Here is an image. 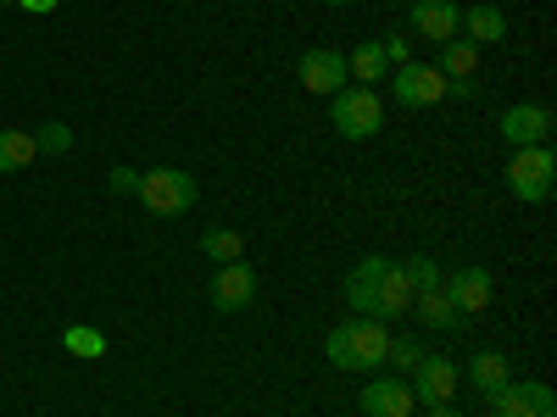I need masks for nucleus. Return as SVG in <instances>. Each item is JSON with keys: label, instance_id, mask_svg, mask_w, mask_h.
Returning <instances> with one entry per match:
<instances>
[{"label": "nucleus", "instance_id": "1", "mask_svg": "<svg viewBox=\"0 0 557 417\" xmlns=\"http://www.w3.org/2000/svg\"><path fill=\"white\" fill-rule=\"evenodd\" d=\"M346 306L357 317H374V323H396L412 312V285H407V267L391 256H362L346 273Z\"/></svg>", "mask_w": 557, "mask_h": 417}, {"label": "nucleus", "instance_id": "2", "mask_svg": "<svg viewBox=\"0 0 557 417\" xmlns=\"http://www.w3.org/2000/svg\"><path fill=\"white\" fill-rule=\"evenodd\" d=\"M385 351H391V323H374V317H346L341 329H330V340H323V356H330L341 374H380Z\"/></svg>", "mask_w": 557, "mask_h": 417}, {"label": "nucleus", "instance_id": "3", "mask_svg": "<svg viewBox=\"0 0 557 417\" xmlns=\"http://www.w3.org/2000/svg\"><path fill=\"white\" fill-rule=\"evenodd\" d=\"M196 195H201V184H196V173H184V167L139 173V206H146L151 217H184L196 206Z\"/></svg>", "mask_w": 557, "mask_h": 417}, {"label": "nucleus", "instance_id": "4", "mask_svg": "<svg viewBox=\"0 0 557 417\" xmlns=\"http://www.w3.org/2000/svg\"><path fill=\"white\" fill-rule=\"evenodd\" d=\"M330 123L341 139H374L385 128V101L380 89H362V84H346L330 96Z\"/></svg>", "mask_w": 557, "mask_h": 417}, {"label": "nucleus", "instance_id": "5", "mask_svg": "<svg viewBox=\"0 0 557 417\" xmlns=\"http://www.w3.org/2000/svg\"><path fill=\"white\" fill-rule=\"evenodd\" d=\"M552 184H557L552 146H519L513 156H507V190H513V201L541 206V201H552Z\"/></svg>", "mask_w": 557, "mask_h": 417}, {"label": "nucleus", "instance_id": "6", "mask_svg": "<svg viewBox=\"0 0 557 417\" xmlns=\"http://www.w3.org/2000/svg\"><path fill=\"white\" fill-rule=\"evenodd\" d=\"M385 84H391L396 106H407V112H424V106L446 101V73L435 62H401V67H391Z\"/></svg>", "mask_w": 557, "mask_h": 417}, {"label": "nucleus", "instance_id": "7", "mask_svg": "<svg viewBox=\"0 0 557 417\" xmlns=\"http://www.w3.org/2000/svg\"><path fill=\"white\" fill-rule=\"evenodd\" d=\"M257 301V267L240 256V262H223L218 273H212V312H246Z\"/></svg>", "mask_w": 557, "mask_h": 417}, {"label": "nucleus", "instance_id": "8", "mask_svg": "<svg viewBox=\"0 0 557 417\" xmlns=\"http://www.w3.org/2000/svg\"><path fill=\"white\" fill-rule=\"evenodd\" d=\"M496 417H557V395L541 384V379H513V384H507V390H496L491 401H485Z\"/></svg>", "mask_w": 557, "mask_h": 417}, {"label": "nucleus", "instance_id": "9", "mask_svg": "<svg viewBox=\"0 0 557 417\" xmlns=\"http://www.w3.org/2000/svg\"><path fill=\"white\" fill-rule=\"evenodd\" d=\"M301 89L307 96H335V89H346V51H330V45H312V51H301Z\"/></svg>", "mask_w": 557, "mask_h": 417}, {"label": "nucleus", "instance_id": "10", "mask_svg": "<svg viewBox=\"0 0 557 417\" xmlns=\"http://www.w3.org/2000/svg\"><path fill=\"white\" fill-rule=\"evenodd\" d=\"M357 406H362V417H407L418 401H412V384L401 379V374H374L362 390H357Z\"/></svg>", "mask_w": 557, "mask_h": 417}, {"label": "nucleus", "instance_id": "11", "mask_svg": "<svg viewBox=\"0 0 557 417\" xmlns=\"http://www.w3.org/2000/svg\"><path fill=\"white\" fill-rule=\"evenodd\" d=\"M412 401H424V406H435V401H457V362L451 356H430L424 351V362L412 367Z\"/></svg>", "mask_w": 557, "mask_h": 417}, {"label": "nucleus", "instance_id": "12", "mask_svg": "<svg viewBox=\"0 0 557 417\" xmlns=\"http://www.w3.org/2000/svg\"><path fill=\"white\" fill-rule=\"evenodd\" d=\"M496 128H502L507 146L519 151V146H552V128H557V123H552L546 106H507Z\"/></svg>", "mask_w": 557, "mask_h": 417}, {"label": "nucleus", "instance_id": "13", "mask_svg": "<svg viewBox=\"0 0 557 417\" xmlns=\"http://www.w3.org/2000/svg\"><path fill=\"white\" fill-rule=\"evenodd\" d=\"M407 23H412V34H418V39H430V45H446V39H457L462 7H457V0H412Z\"/></svg>", "mask_w": 557, "mask_h": 417}, {"label": "nucleus", "instance_id": "14", "mask_svg": "<svg viewBox=\"0 0 557 417\" xmlns=\"http://www.w3.org/2000/svg\"><path fill=\"white\" fill-rule=\"evenodd\" d=\"M441 290H446V301H451L462 317H474V312L491 306V290H496V285H491V273H485V267H451Z\"/></svg>", "mask_w": 557, "mask_h": 417}, {"label": "nucleus", "instance_id": "15", "mask_svg": "<svg viewBox=\"0 0 557 417\" xmlns=\"http://www.w3.org/2000/svg\"><path fill=\"white\" fill-rule=\"evenodd\" d=\"M457 34L469 39V45H502V39H507V12L491 7V0H474V7L462 12Z\"/></svg>", "mask_w": 557, "mask_h": 417}, {"label": "nucleus", "instance_id": "16", "mask_svg": "<svg viewBox=\"0 0 557 417\" xmlns=\"http://www.w3.org/2000/svg\"><path fill=\"white\" fill-rule=\"evenodd\" d=\"M469 384L480 390V401H491L496 390L513 384V362H507L502 351H474L469 356Z\"/></svg>", "mask_w": 557, "mask_h": 417}, {"label": "nucleus", "instance_id": "17", "mask_svg": "<svg viewBox=\"0 0 557 417\" xmlns=\"http://www.w3.org/2000/svg\"><path fill=\"white\" fill-rule=\"evenodd\" d=\"M412 312H418V323H424V329H435V334H457L462 323H469V317H462V312L446 301V290H424V295H412Z\"/></svg>", "mask_w": 557, "mask_h": 417}, {"label": "nucleus", "instance_id": "18", "mask_svg": "<svg viewBox=\"0 0 557 417\" xmlns=\"http://www.w3.org/2000/svg\"><path fill=\"white\" fill-rule=\"evenodd\" d=\"M346 73H351L362 89H380V84L391 78V62H385V51H380V39H362L357 51L346 56Z\"/></svg>", "mask_w": 557, "mask_h": 417}, {"label": "nucleus", "instance_id": "19", "mask_svg": "<svg viewBox=\"0 0 557 417\" xmlns=\"http://www.w3.org/2000/svg\"><path fill=\"white\" fill-rule=\"evenodd\" d=\"M34 134L28 128H0V173H23L34 167Z\"/></svg>", "mask_w": 557, "mask_h": 417}, {"label": "nucleus", "instance_id": "20", "mask_svg": "<svg viewBox=\"0 0 557 417\" xmlns=\"http://www.w3.org/2000/svg\"><path fill=\"white\" fill-rule=\"evenodd\" d=\"M446 78H474V67H480V45H469V39H446L441 45V62H435Z\"/></svg>", "mask_w": 557, "mask_h": 417}, {"label": "nucleus", "instance_id": "21", "mask_svg": "<svg viewBox=\"0 0 557 417\" xmlns=\"http://www.w3.org/2000/svg\"><path fill=\"white\" fill-rule=\"evenodd\" d=\"M201 251H207V256H212V262L223 267V262H240V256H246V240L235 235V228H223V223H212L207 235H201Z\"/></svg>", "mask_w": 557, "mask_h": 417}, {"label": "nucleus", "instance_id": "22", "mask_svg": "<svg viewBox=\"0 0 557 417\" xmlns=\"http://www.w3.org/2000/svg\"><path fill=\"white\" fill-rule=\"evenodd\" d=\"M28 134H34V151H39V156H67V151H73V128L57 123V117H51V123H34Z\"/></svg>", "mask_w": 557, "mask_h": 417}, {"label": "nucleus", "instance_id": "23", "mask_svg": "<svg viewBox=\"0 0 557 417\" xmlns=\"http://www.w3.org/2000/svg\"><path fill=\"white\" fill-rule=\"evenodd\" d=\"M401 267H407L412 295H424V290H441V285H446V273H441V262H435V256H407Z\"/></svg>", "mask_w": 557, "mask_h": 417}, {"label": "nucleus", "instance_id": "24", "mask_svg": "<svg viewBox=\"0 0 557 417\" xmlns=\"http://www.w3.org/2000/svg\"><path fill=\"white\" fill-rule=\"evenodd\" d=\"M418 362H424V340H418V334H391L385 367H401V374H412Z\"/></svg>", "mask_w": 557, "mask_h": 417}, {"label": "nucleus", "instance_id": "25", "mask_svg": "<svg viewBox=\"0 0 557 417\" xmlns=\"http://www.w3.org/2000/svg\"><path fill=\"white\" fill-rule=\"evenodd\" d=\"M62 345H67L73 356H84V362H96V356H107V334H101V329H78V323H73V329L62 334Z\"/></svg>", "mask_w": 557, "mask_h": 417}, {"label": "nucleus", "instance_id": "26", "mask_svg": "<svg viewBox=\"0 0 557 417\" xmlns=\"http://www.w3.org/2000/svg\"><path fill=\"white\" fill-rule=\"evenodd\" d=\"M107 190H112V195H139V173H134V167H112V173H107Z\"/></svg>", "mask_w": 557, "mask_h": 417}, {"label": "nucleus", "instance_id": "27", "mask_svg": "<svg viewBox=\"0 0 557 417\" xmlns=\"http://www.w3.org/2000/svg\"><path fill=\"white\" fill-rule=\"evenodd\" d=\"M380 51H385V62H391V67H401V62H412V45H407L401 34H391V39H380Z\"/></svg>", "mask_w": 557, "mask_h": 417}, {"label": "nucleus", "instance_id": "28", "mask_svg": "<svg viewBox=\"0 0 557 417\" xmlns=\"http://www.w3.org/2000/svg\"><path fill=\"white\" fill-rule=\"evenodd\" d=\"M446 96H457V101H474V78H446Z\"/></svg>", "mask_w": 557, "mask_h": 417}, {"label": "nucleus", "instance_id": "29", "mask_svg": "<svg viewBox=\"0 0 557 417\" xmlns=\"http://www.w3.org/2000/svg\"><path fill=\"white\" fill-rule=\"evenodd\" d=\"M23 12H57V0H17Z\"/></svg>", "mask_w": 557, "mask_h": 417}, {"label": "nucleus", "instance_id": "30", "mask_svg": "<svg viewBox=\"0 0 557 417\" xmlns=\"http://www.w3.org/2000/svg\"><path fill=\"white\" fill-rule=\"evenodd\" d=\"M430 417H462V412H457L451 401H435V406H430Z\"/></svg>", "mask_w": 557, "mask_h": 417}, {"label": "nucleus", "instance_id": "31", "mask_svg": "<svg viewBox=\"0 0 557 417\" xmlns=\"http://www.w3.org/2000/svg\"><path fill=\"white\" fill-rule=\"evenodd\" d=\"M323 7H351V0H323Z\"/></svg>", "mask_w": 557, "mask_h": 417}, {"label": "nucleus", "instance_id": "32", "mask_svg": "<svg viewBox=\"0 0 557 417\" xmlns=\"http://www.w3.org/2000/svg\"><path fill=\"white\" fill-rule=\"evenodd\" d=\"M7 7H12V0H7Z\"/></svg>", "mask_w": 557, "mask_h": 417}]
</instances>
